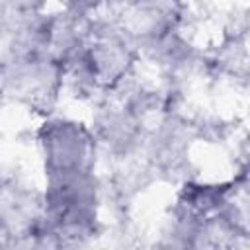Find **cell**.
Returning <instances> with one entry per match:
<instances>
[{
    "label": "cell",
    "mask_w": 250,
    "mask_h": 250,
    "mask_svg": "<svg viewBox=\"0 0 250 250\" xmlns=\"http://www.w3.org/2000/svg\"><path fill=\"white\" fill-rule=\"evenodd\" d=\"M51 234H53V232H39V234H37V236H35V238H33V240L23 248V250H45L43 242H45V240H47V236H51ZM4 250H16V248H14V246H6Z\"/></svg>",
    "instance_id": "6da1fadb"
}]
</instances>
